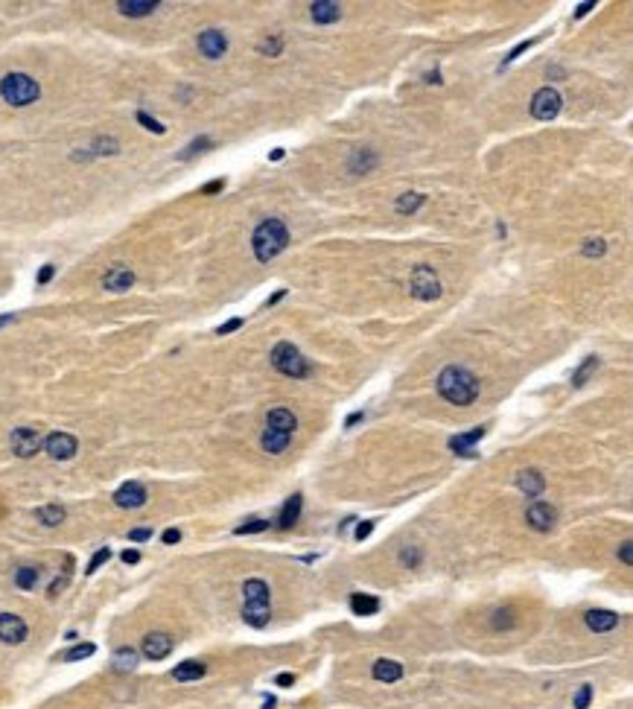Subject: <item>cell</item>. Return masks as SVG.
Here are the masks:
<instances>
[{"label":"cell","mask_w":633,"mask_h":709,"mask_svg":"<svg viewBox=\"0 0 633 709\" xmlns=\"http://www.w3.org/2000/svg\"><path fill=\"white\" fill-rule=\"evenodd\" d=\"M590 701H592V686H581L578 689V695H575V709H587L590 706Z\"/></svg>","instance_id":"cell-39"},{"label":"cell","mask_w":633,"mask_h":709,"mask_svg":"<svg viewBox=\"0 0 633 709\" xmlns=\"http://www.w3.org/2000/svg\"><path fill=\"white\" fill-rule=\"evenodd\" d=\"M114 668L117 671H134L138 668V651L134 648H120L114 654Z\"/></svg>","instance_id":"cell-30"},{"label":"cell","mask_w":633,"mask_h":709,"mask_svg":"<svg viewBox=\"0 0 633 709\" xmlns=\"http://www.w3.org/2000/svg\"><path fill=\"white\" fill-rule=\"evenodd\" d=\"M198 50H202V56H207V59H222V56H225V50H228L225 32L205 30L202 35H198Z\"/></svg>","instance_id":"cell-10"},{"label":"cell","mask_w":633,"mask_h":709,"mask_svg":"<svg viewBox=\"0 0 633 709\" xmlns=\"http://www.w3.org/2000/svg\"><path fill=\"white\" fill-rule=\"evenodd\" d=\"M526 522L531 525L535 531H549L554 525V508L549 502H535L526 511Z\"/></svg>","instance_id":"cell-11"},{"label":"cell","mask_w":633,"mask_h":709,"mask_svg":"<svg viewBox=\"0 0 633 709\" xmlns=\"http://www.w3.org/2000/svg\"><path fill=\"white\" fill-rule=\"evenodd\" d=\"M531 44H535V41H523V44H517V47H514V50H511V53H508V56H505V62H502V65H511V62H514V59H517L519 53H526V50H528V47H531Z\"/></svg>","instance_id":"cell-43"},{"label":"cell","mask_w":633,"mask_h":709,"mask_svg":"<svg viewBox=\"0 0 633 709\" xmlns=\"http://www.w3.org/2000/svg\"><path fill=\"white\" fill-rule=\"evenodd\" d=\"M27 622L15 613H0V642L6 645H18L27 639Z\"/></svg>","instance_id":"cell-9"},{"label":"cell","mask_w":633,"mask_h":709,"mask_svg":"<svg viewBox=\"0 0 633 709\" xmlns=\"http://www.w3.org/2000/svg\"><path fill=\"white\" fill-rule=\"evenodd\" d=\"M280 47H283V41L275 35V39H266L263 44H260V53H263V56H278V53H280Z\"/></svg>","instance_id":"cell-40"},{"label":"cell","mask_w":633,"mask_h":709,"mask_svg":"<svg viewBox=\"0 0 633 709\" xmlns=\"http://www.w3.org/2000/svg\"><path fill=\"white\" fill-rule=\"evenodd\" d=\"M584 254H587V257H601V254H604V240H587Z\"/></svg>","instance_id":"cell-41"},{"label":"cell","mask_w":633,"mask_h":709,"mask_svg":"<svg viewBox=\"0 0 633 709\" xmlns=\"http://www.w3.org/2000/svg\"><path fill=\"white\" fill-rule=\"evenodd\" d=\"M138 123H141L143 129H149V131H155V134H164V131H167L164 126H160V123H158V120H155V117H149L146 112H138Z\"/></svg>","instance_id":"cell-35"},{"label":"cell","mask_w":633,"mask_h":709,"mask_svg":"<svg viewBox=\"0 0 633 709\" xmlns=\"http://www.w3.org/2000/svg\"><path fill=\"white\" fill-rule=\"evenodd\" d=\"M160 540H164V543H178V540H181V531H178V529H167L164 534H160Z\"/></svg>","instance_id":"cell-48"},{"label":"cell","mask_w":633,"mask_h":709,"mask_svg":"<svg viewBox=\"0 0 633 709\" xmlns=\"http://www.w3.org/2000/svg\"><path fill=\"white\" fill-rule=\"evenodd\" d=\"M371 531H374V522L368 520V522H362V525H359V529H356V540H365V537H368Z\"/></svg>","instance_id":"cell-49"},{"label":"cell","mask_w":633,"mask_h":709,"mask_svg":"<svg viewBox=\"0 0 633 709\" xmlns=\"http://www.w3.org/2000/svg\"><path fill=\"white\" fill-rule=\"evenodd\" d=\"M169 651H172V637H167V633H149L143 639V657L149 659H164Z\"/></svg>","instance_id":"cell-13"},{"label":"cell","mask_w":633,"mask_h":709,"mask_svg":"<svg viewBox=\"0 0 633 709\" xmlns=\"http://www.w3.org/2000/svg\"><path fill=\"white\" fill-rule=\"evenodd\" d=\"M266 426H271V430H278V432L292 435L295 426H298V421H295V414H292L289 409H271L269 418H266Z\"/></svg>","instance_id":"cell-19"},{"label":"cell","mask_w":633,"mask_h":709,"mask_svg":"<svg viewBox=\"0 0 633 709\" xmlns=\"http://www.w3.org/2000/svg\"><path fill=\"white\" fill-rule=\"evenodd\" d=\"M481 435H485V426H476V430L467 435H455V438H450V449L458 452V456H473L476 452L473 444L481 441Z\"/></svg>","instance_id":"cell-18"},{"label":"cell","mask_w":633,"mask_h":709,"mask_svg":"<svg viewBox=\"0 0 633 709\" xmlns=\"http://www.w3.org/2000/svg\"><path fill=\"white\" fill-rule=\"evenodd\" d=\"M351 610L356 616H374L380 610V598L374 595H365V593H353L351 595Z\"/></svg>","instance_id":"cell-24"},{"label":"cell","mask_w":633,"mask_h":709,"mask_svg":"<svg viewBox=\"0 0 633 709\" xmlns=\"http://www.w3.org/2000/svg\"><path fill=\"white\" fill-rule=\"evenodd\" d=\"M619 558H622L627 567L633 564V543H630V540H627V543H622V549H619Z\"/></svg>","instance_id":"cell-46"},{"label":"cell","mask_w":633,"mask_h":709,"mask_svg":"<svg viewBox=\"0 0 633 709\" xmlns=\"http://www.w3.org/2000/svg\"><path fill=\"white\" fill-rule=\"evenodd\" d=\"M289 441H292V435L278 432V430H271V426H266V432H263V449H266V452L278 456V452H283V449L289 447Z\"/></svg>","instance_id":"cell-23"},{"label":"cell","mask_w":633,"mask_h":709,"mask_svg":"<svg viewBox=\"0 0 633 709\" xmlns=\"http://www.w3.org/2000/svg\"><path fill=\"white\" fill-rule=\"evenodd\" d=\"M584 619H587V628L595 631V633L613 631L619 625V613H613V610H590Z\"/></svg>","instance_id":"cell-15"},{"label":"cell","mask_w":633,"mask_h":709,"mask_svg":"<svg viewBox=\"0 0 633 709\" xmlns=\"http://www.w3.org/2000/svg\"><path fill=\"white\" fill-rule=\"evenodd\" d=\"M377 167V155L371 149H362L351 158V173H368V169Z\"/></svg>","instance_id":"cell-29"},{"label":"cell","mask_w":633,"mask_h":709,"mask_svg":"<svg viewBox=\"0 0 633 709\" xmlns=\"http://www.w3.org/2000/svg\"><path fill=\"white\" fill-rule=\"evenodd\" d=\"M53 275H56V266L53 263H47V266H41V272H39V284L44 286L47 280H53Z\"/></svg>","instance_id":"cell-45"},{"label":"cell","mask_w":633,"mask_h":709,"mask_svg":"<svg viewBox=\"0 0 633 709\" xmlns=\"http://www.w3.org/2000/svg\"><path fill=\"white\" fill-rule=\"evenodd\" d=\"M41 447V435L39 430H32V426H18L15 432H12V452L21 458H30L35 456Z\"/></svg>","instance_id":"cell-7"},{"label":"cell","mask_w":633,"mask_h":709,"mask_svg":"<svg viewBox=\"0 0 633 709\" xmlns=\"http://www.w3.org/2000/svg\"><path fill=\"white\" fill-rule=\"evenodd\" d=\"M222 187H225V178H216V181H207V184L202 187V193L210 195V193H219Z\"/></svg>","instance_id":"cell-47"},{"label":"cell","mask_w":633,"mask_h":709,"mask_svg":"<svg viewBox=\"0 0 633 709\" xmlns=\"http://www.w3.org/2000/svg\"><path fill=\"white\" fill-rule=\"evenodd\" d=\"M0 96H3L9 105L23 108V105H32L35 100H39L41 88L32 76H27V73H6V76L0 79Z\"/></svg>","instance_id":"cell-3"},{"label":"cell","mask_w":633,"mask_h":709,"mask_svg":"<svg viewBox=\"0 0 633 709\" xmlns=\"http://www.w3.org/2000/svg\"><path fill=\"white\" fill-rule=\"evenodd\" d=\"M39 567H21L18 569V575H15V584L21 586V590H32L35 584H39Z\"/></svg>","instance_id":"cell-31"},{"label":"cell","mask_w":633,"mask_h":709,"mask_svg":"<svg viewBox=\"0 0 633 709\" xmlns=\"http://www.w3.org/2000/svg\"><path fill=\"white\" fill-rule=\"evenodd\" d=\"M108 558H111V549H108V546H105V549H99V552H96V555L91 558V564H88V569H85V572H88V575H91V572H96L99 567H103V564H105V560H108Z\"/></svg>","instance_id":"cell-37"},{"label":"cell","mask_w":633,"mask_h":709,"mask_svg":"<svg viewBox=\"0 0 633 709\" xmlns=\"http://www.w3.org/2000/svg\"><path fill=\"white\" fill-rule=\"evenodd\" d=\"M283 295H287V292H283V289H280V292H275V295H271V298H269L266 304H269V307H271V304H278V301H280Z\"/></svg>","instance_id":"cell-53"},{"label":"cell","mask_w":633,"mask_h":709,"mask_svg":"<svg viewBox=\"0 0 633 709\" xmlns=\"http://www.w3.org/2000/svg\"><path fill=\"white\" fill-rule=\"evenodd\" d=\"M251 246H254V257L260 263H269L289 246V231L280 219H266V222L254 231Z\"/></svg>","instance_id":"cell-2"},{"label":"cell","mask_w":633,"mask_h":709,"mask_svg":"<svg viewBox=\"0 0 633 709\" xmlns=\"http://www.w3.org/2000/svg\"><path fill=\"white\" fill-rule=\"evenodd\" d=\"M266 529H269L266 520H248L245 525H240V529H237V534H254V531H266Z\"/></svg>","instance_id":"cell-38"},{"label":"cell","mask_w":633,"mask_h":709,"mask_svg":"<svg viewBox=\"0 0 633 709\" xmlns=\"http://www.w3.org/2000/svg\"><path fill=\"white\" fill-rule=\"evenodd\" d=\"M242 595H245V602H269V584L260 581V578L245 581Z\"/></svg>","instance_id":"cell-27"},{"label":"cell","mask_w":633,"mask_h":709,"mask_svg":"<svg viewBox=\"0 0 633 709\" xmlns=\"http://www.w3.org/2000/svg\"><path fill=\"white\" fill-rule=\"evenodd\" d=\"M240 327H242V319H231L222 327H216V336H228V333H234V330H240Z\"/></svg>","instance_id":"cell-42"},{"label":"cell","mask_w":633,"mask_h":709,"mask_svg":"<svg viewBox=\"0 0 633 709\" xmlns=\"http://www.w3.org/2000/svg\"><path fill=\"white\" fill-rule=\"evenodd\" d=\"M412 295L420 301H435L441 295V280L429 266H417L412 272Z\"/></svg>","instance_id":"cell-5"},{"label":"cell","mask_w":633,"mask_h":709,"mask_svg":"<svg viewBox=\"0 0 633 709\" xmlns=\"http://www.w3.org/2000/svg\"><path fill=\"white\" fill-rule=\"evenodd\" d=\"M105 289H111V292H126L132 284H134V272L132 268H126V266H114L111 272L105 275Z\"/></svg>","instance_id":"cell-16"},{"label":"cell","mask_w":633,"mask_h":709,"mask_svg":"<svg viewBox=\"0 0 633 709\" xmlns=\"http://www.w3.org/2000/svg\"><path fill=\"white\" fill-rule=\"evenodd\" d=\"M271 365H275L280 374L295 377V380L309 374L307 359L301 357V350H298L292 341H280V345H275V350H271Z\"/></svg>","instance_id":"cell-4"},{"label":"cell","mask_w":633,"mask_h":709,"mask_svg":"<svg viewBox=\"0 0 633 709\" xmlns=\"http://www.w3.org/2000/svg\"><path fill=\"white\" fill-rule=\"evenodd\" d=\"M424 199H426V195H420V193H406V195L397 199V211H400V213H412V211H417V207L424 204Z\"/></svg>","instance_id":"cell-32"},{"label":"cell","mask_w":633,"mask_h":709,"mask_svg":"<svg viewBox=\"0 0 633 709\" xmlns=\"http://www.w3.org/2000/svg\"><path fill=\"white\" fill-rule=\"evenodd\" d=\"M114 502H117L120 508H141V505L146 502V487L138 485V482H126V485H123L120 491L114 494Z\"/></svg>","instance_id":"cell-12"},{"label":"cell","mask_w":633,"mask_h":709,"mask_svg":"<svg viewBox=\"0 0 633 709\" xmlns=\"http://www.w3.org/2000/svg\"><path fill=\"white\" fill-rule=\"evenodd\" d=\"M275 683H278V686L287 689V686H292V683H295V675H289V671H283V675H278V677H275Z\"/></svg>","instance_id":"cell-50"},{"label":"cell","mask_w":633,"mask_h":709,"mask_svg":"<svg viewBox=\"0 0 633 709\" xmlns=\"http://www.w3.org/2000/svg\"><path fill=\"white\" fill-rule=\"evenodd\" d=\"M117 9H120V15H126V18H143V15H152L158 3L155 0H120Z\"/></svg>","instance_id":"cell-20"},{"label":"cell","mask_w":633,"mask_h":709,"mask_svg":"<svg viewBox=\"0 0 633 709\" xmlns=\"http://www.w3.org/2000/svg\"><path fill=\"white\" fill-rule=\"evenodd\" d=\"M271 706H275V698H269V701H266V706H263V709H271Z\"/></svg>","instance_id":"cell-56"},{"label":"cell","mask_w":633,"mask_h":709,"mask_svg":"<svg viewBox=\"0 0 633 709\" xmlns=\"http://www.w3.org/2000/svg\"><path fill=\"white\" fill-rule=\"evenodd\" d=\"M595 368H599V357H587V362L581 365V368L572 374V385H584V383H587V377H590Z\"/></svg>","instance_id":"cell-33"},{"label":"cell","mask_w":633,"mask_h":709,"mask_svg":"<svg viewBox=\"0 0 633 709\" xmlns=\"http://www.w3.org/2000/svg\"><path fill=\"white\" fill-rule=\"evenodd\" d=\"M301 496H289L287 499V505H283V511H280V517H278V529H289V525H295L298 522V517H301Z\"/></svg>","instance_id":"cell-25"},{"label":"cell","mask_w":633,"mask_h":709,"mask_svg":"<svg viewBox=\"0 0 633 709\" xmlns=\"http://www.w3.org/2000/svg\"><path fill=\"white\" fill-rule=\"evenodd\" d=\"M557 112H561V94L554 88H540L531 96V114L537 120H554Z\"/></svg>","instance_id":"cell-6"},{"label":"cell","mask_w":633,"mask_h":709,"mask_svg":"<svg viewBox=\"0 0 633 709\" xmlns=\"http://www.w3.org/2000/svg\"><path fill=\"white\" fill-rule=\"evenodd\" d=\"M309 12H313L315 23H333V21L342 18V6L333 3V0H318V3L309 6Z\"/></svg>","instance_id":"cell-21"},{"label":"cell","mask_w":633,"mask_h":709,"mask_svg":"<svg viewBox=\"0 0 633 709\" xmlns=\"http://www.w3.org/2000/svg\"><path fill=\"white\" fill-rule=\"evenodd\" d=\"M44 447H47V456L50 458H56V461H68V458H73L76 456V449H79V441L73 435H68V432H53L44 441Z\"/></svg>","instance_id":"cell-8"},{"label":"cell","mask_w":633,"mask_h":709,"mask_svg":"<svg viewBox=\"0 0 633 709\" xmlns=\"http://www.w3.org/2000/svg\"><path fill=\"white\" fill-rule=\"evenodd\" d=\"M15 321V315H0V327H6V324H12Z\"/></svg>","instance_id":"cell-55"},{"label":"cell","mask_w":633,"mask_h":709,"mask_svg":"<svg viewBox=\"0 0 633 709\" xmlns=\"http://www.w3.org/2000/svg\"><path fill=\"white\" fill-rule=\"evenodd\" d=\"M96 651V645H91V642H85V645H76V648H70V651H65L61 654V659H68V663H76V659H85V657H91Z\"/></svg>","instance_id":"cell-34"},{"label":"cell","mask_w":633,"mask_h":709,"mask_svg":"<svg viewBox=\"0 0 633 709\" xmlns=\"http://www.w3.org/2000/svg\"><path fill=\"white\" fill-rule=\"evenodd\" d=\"M138 560H141V552H134V549L123 552V564H138Z\"/></svg>","instance_id":"cell-51"},{"label":"cell","mask_w":633,"mask_h":709,"mask_svg":"<svg viewBox=\"0 0 633 709\" xmlns=\"http://www.w3.org/2000/svg\"><path fill=\"white\" fill-rule=\"evenodd\" d=\"M592 6H595V3H581V6L575 9V18H584V15H587V12H590Z\"/></svg>","instance_id":"cell-52"},{"label":"cell","mask_w":633,"mask_h":709,"mask_svg":"<svg viewBox=\"0 0 633 709\" xmlns=\"http://www.w3.org/2000/svg\"><path fill=\"white\" fill-rule=\"evenodd\" d=\"M438 394L453 406H470L479 397V380L464 368H444L438 374Z\"/></svg>","instance_id":"cell-1"},{"label":"cell","mask_w":633,"mask_h":709,"mask_svg":"<svg viewBox=\"0 0 633 709\" xmlns=\"http://www.w3.org/2000/svg\"><path fill=\"white\" fill-rule=\"evenodd\" d=\"M269 616H271L269 602H245V604H242V619H245V625L263 628V625H269Z\"/></svg>","instance_id":"cell-14"},{"label":"cell","mask_w":633,"mask_h":709,"mask_svg":"<svg viewBox=\"0 0 633 709\" xmlns=\"http://www.w3.org/2000/svg\"><path fill=\"white\" fill-rule=\"evenodd\" d=\"M517 487L526 496H540L546 491V479L537 470H523V473H517Z\"/></svg>","instance_id":"cell-17"},{"label":"cell","mask_w":633,"mask_h":709,"mask_svg":"<svg viewBox=\"0 0 633 709\" xmlns=\"http://www.w3.org/2000/svg\"><path fill=\"white\" fill-rule=\"evenodd\" d=\"M205 663H198V659H187V663H181V666H176V671H172V677L176 680H181V683H187V680H198V677H205Z\"/></svg>","instance_id":"cell-26"},{"label":"cell","mask_w":633,"mask_h":709,"mask_svg":"<svg viewBox=\"0 0 633 709\" xmlns=\"http://www.w3.org/2000/svg\"><path fill=\"white\" fill-rule=\"evenodd\" d=\"M362 421V412H356V414H351V418H347V426H353V423H359Z\"/></svg>","instance_id":"cell-54"},{"label":"cell","mask_w":633,"mask_h":709,"mask_svg":"<svg viewBox=\"0 0 633 709\" xmlns=\"http://www.w3.org/2000/svg\"><path fill=\"white\" fill-rule=\"evenodd\" d=\"M207 146H210V140H207V138H198V140H193V143H190V146H187V149H184V152H181L178 158H181V161H187V158H193L196 152H205V149H207Z\"/></svg>","instance_id":"cell-36"},{"label":"cell","mask_w":633,"mask_h":709,"mask_svg":"<svg viewBox=\"0 0 633 709\" xmlns=\"http://www.w3.org/2000/svg\"><path fill=\"white\" fill-rule=\"evenodd\" d=\"M149 537H152V529H134V531H129V540H134V543H146Z\"/></svg>","instance_id":"cell-44"},{"label":"cell","mask_w":633,"mask_h":709,"mask_svg":"<svg viewBox=\"0 0 633 709\" xmlns=\"http://www.w3.org/2000/svg\"><path fill=\"white\" fill-rule=\"evenodd\" d=\"M35 517H39L44 525H59V522H65L68 511L61 508V505H44V508L35 511Z\"/></svg>","instance_id":"cell-28"},{"label":"cell","mask_w":633,"mask_h":709,"mask_svg":"<svg viewBox=\"0 0 633 709\" xmlns=\"http://www.w3.org/2000/svg\"><path fill=\"white\" fill-rule=\"evenodd\" d=\"M403 677V666L394 663V659H377L374 663V680L380 683H394Z\"/></svg>","instance_id":"cell-22"}]
</instances>
